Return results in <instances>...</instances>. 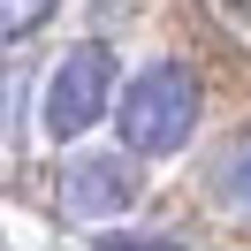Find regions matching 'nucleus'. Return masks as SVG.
<instances>
[{
    "label": "nucleus",
    "mask_w": 251,
    "mask_h": 251,
    "mask_svg": "<svg viewBox=\"0 0 251 251\" xmlns=\"http://www.w3.org/2000/svg\"><path fill=\"white\" fill-rule=\"evenodd\" d=\"M198 76H190L183 61H145L137 76L114 92V129H122V152L137 160H168L190 145V129H198Z\"/></svg>",
    "instance_id": "f257e3e1"
},
{
    "label": "nucleus",
    "mask_w": 251,
    "mask_h": 251,
    "mask_svg": "<svg viewBox=\"0 0 251 251\" xmlns=\"http://www.w3.org/2000/svg\"><path fill=\"white\" fill-rule=\"evenodd\" d=\"M114 92H122L114 46L84 38V46H69L61 61H53V76H46V99H38V129H46L53 145H76V137H84L92 122H107Z\"/></svg>",
    "instance_id": "f03ea898"
},
{
    "label": "nucleus",
    "mask_w": 251,
    "mask_h": 251,
    "mask_svg": "<svg viewBox=\"0 0 251 251\" xmlns=\"http://www.w3.org/2000/svg\"><path fill=\"white\" fill-rule=\"evenodd\" d=\"M145 198L137 152H76L61 168V213L69 221H114Z\"/></svg>",
    "instance_id": "7ed1b4c3"
},
{
    "label": "nucleus",
    "mask_w": 251,
    "mask_h": 251,
    "mask_svg": "<svg viewBox=\"0 0 251 251\" xmlns=\"http://www.w3.org/2000/svg\"><path fill=\"white\" fill-rule=\"evenodd\" d=\"M205 190L221 205H251V129H236L213 160H205Z\"/></svg>",
    "instance_id": "20e7f679"
},
{
    "label": "nucleus",
    "mask_w": 251,
    "mask_h": 251,
    "mask_svg": "<svg viewBox=\"0 0 251 251\" xmlns=\"http://www.w3.org/2000/svg\"><path fill=\"white\" fill-rule=\"evenodd\" d=\"M61 0H0V46H23L31 31H46V16Z\"/></svg>",
    "instance_id": "39448f33"
},
{
    "label": "nucleus",
    "mask_w": 251,
    "mask_h": 251,
    "mask_svg": "<svg viewBox=\"0 0 251 251\" xmlns=\"http://www.w3.org/2000/svg\"><path fill=\"white\" fill-rule=\"evenodd\" d=\"M107 251H183V244H160V236H107Z\"/></svg>",
    "instance_id": "423d86ee"
}]
</instances>
